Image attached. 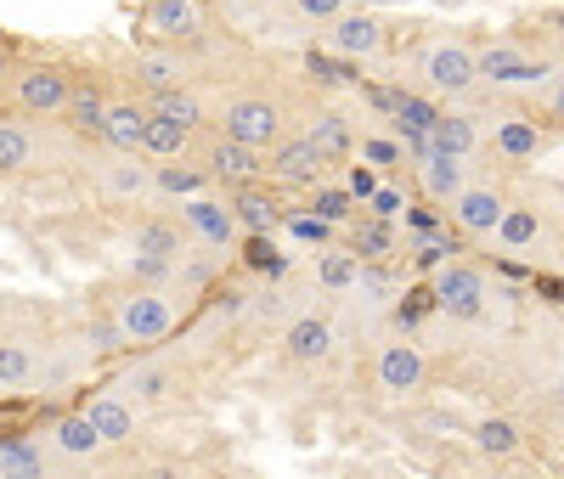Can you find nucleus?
<instances>
[{
  "label": "nucleus",
  "mask_w": 564,
  "mask_h": 479,
  "mask_svg": "<svg viewBox=\"0 0 564 479\" xmlns=\"http://www.w3.org/2000/svg\"><path fill=\"white\" fill-rule=\"evenodd\" d=\"M417 85L435 102H468L480 90V45H468L457 34H441L417 52Z\"/></svg>",
  "instance_id": "nucleus-1"
},
{
  "label": "nucleus",
  "mask_w": 564,
  "mask_h": 479,
  "mask_svg": "<svg viewBox=\"0 0 564 479\" xmlns=\"http://www.w3.org/2000/svg\"><path fill=\"white\" fill-rule=\"evenodd\" d=\"M186 300L175 287H130L124 300H113V322L124 333V345H164L181 327Z\"/></svg>",
  "instance_id": "nucleus-2"
},
{
  "label": "nucleus",
  "mask_w": 564,
  "mask_h": 479,
  "mask_svg": "<svg viewBox=\"0 0 564 479\" xmlns=\"http://www.w3.org/2000/svg\"><path fill=\"white\" fill-rule=\"evenodd\" d=\"M220 135L271 159L294 130H289V108L276 96H231V102H220Z\"/></svg>",
  "instance_id": "nucleus-3"
},
{
  "label": "nucleus",
  "mask_w": 564,
  "mask_h": 479,
  "mask_svg": "<svg viewBox=\"0 0 564 479\" xmlns=\"http://www.w3.org/2000/svg\"><path fill=\"white\" fill-rule=\"evenodd\" d=\"M68 96H74V74L63 63H18V74L7 85V102L23 119H63Z\"/></svg>",
  "instance_id": "nucleus-4"
},
{
  "label": "nucleus",
  "mask_w": 564,
  "mask_h": 479,
  "mask_svg": "<svg viewBox=\"0 0 564 479\" xmlns=\"http://www.w3.org/2000/svg\"><path fill=\"white\" fill-rule=\"evenodd\" d=\"M430 300H435V311L452 316V322H480L486 305H491V276H486L475 260H452V265L435 271Z\"/></svg>",
  "instance_id": "nucleus-5"
},
{
  "label": "nucleus",
  "mask_w": 564,
  "mask_h": 479,
  "mask_svg": "<svg viewBox=\"0 0 564 479\" xmlns=\"http://www.w3.org/2000/svg\"><path fill=\"white\" fill-rule=\"evenodd\" d=\"M423 378H430V356H423V345L412 339V333H390V339H379V350H372V383H379L384 395H412L423 390Z\"/></svg>",
  "instance_id": "nucleus-6"
},
{
  "label": "nucleus",
  "mask_w": 564,
  "mask_h": 479,
  "mask_svg": "<svg viewBox=\"0 0 564 479\" xmlns=\"http://www.w3.org/2000/svg\"><path fill=\"white\" fill-rule=\"evenodd\" d=\"M547 79H553V68L531 52V45H520V40L480 45V85H491V90H525V85H547Z\"/></svg>",
  "instance_id": "nucleus-7"
},
{
  "label": "nucleus",
  "mask_w": 564,
  "mask_h": 479,
  "mask_svg": "<svg viewBox=\"0 0 564 479\" xmlns=\"http://www.w3.org/2000/svg\"><path fill=\"white\" fill-rule=\"evenodd\" d=\"M508 192L497 186V181H468V192L446 209V226H457V237H468V243H491L497 237V226H502V215H508Z\"/></svg>",
  "instance_id": "nucleus-8"
},
{
  "label": "nucleus",
  "mask_w": 564,
  "mask_h": 479,
  "mask_svg": "<svg viewBox=\"0 0 564 479\" xmlns=\"http://www.w3.org/2000/svg\"><path fill=\"white\" fill-rule=\"evenodd\" d=\"M322 45L345 63H372V57H384V45H390V23L379 12H345L322 29Z\"/></svg>",
  "instance_id": "nucleus-9"
},
{
  "label": "nucleus",
  "mask_w": 564,
  "mask_h": 479,
  "mask_svg": "<svg viewBox=\"0 0 564 479\" xmlns=\"http://www.w3.org/2000/svg\"><path fill=\"white\" fill-rule=\"evenodd\" d=\"M491 243H497L508 260H547V249H553V220H547L542 204H508V215H502V226H497Z\"/></svg>",
  "instance_id": "nucleus-10"
},
{
  "label": "nucleus",
  "mask_w": 564,
  "mask_h": 479,
  "mask_svg": "<svg viewBox=\"0 0 564 479\" xmlns=\"http://www.w3.org/2000/svg\"><path fill=\"white\" fill-rule=\"evenodd\" d=\"M135 29L148 45H193L204 34V7L198 0H148L135 12Z\"/></svg>",
  "instance_id": "nucleus-11"
},
{
  "label": "nucleus",
  "mask_w": 564,
  "mask_h": 479,
  "mask_svg": "<svg viewBox=\"0 0 564 479\" xmlns=\"http://www.w3.org/2000/svg\"><path fill=\"white\" fill-rule=\"evenodd\" d=\"M153 170H159V164H148L141 153H135V159H130V153H108L90 181H97V192H102L108 204H153V198H159Z\"/></svg>",
  "instance_id": "nucleus-12"
},
{
  "label": "nucleus",
  "mask_w": 564,
  "mask_h": 479,
  "mask_svg": "<svg viewBox=\"0 0 564 479\" xmlns=\"http://www.w3.org/2000/svg\"><path fill=\"white\" fill-rule=\"evenodd\" d=\"M181 226H186L193 243L220 249V254H231V249L243 243V226H238V215H231V198H209V192L181 204Z\"/></svg>",
  "instance_id": "nucleus-13"
},
{
  "label": "nucleus",
  "mask_w": 564,
  "mask_h": 479,
  "mask_svg": "<svg viewBox=\"0 0 564 479\" xmlns=\"http://www.w3.org/2000/svg\"><path fill=\"white\" fill-rule=\"evenodd\" d=\"M282 356H289L294 367H322L339 356V322L327 311H305L300 322L282 327Z\"/></svg>",
  "instance_id": "nucleus-14"
},
{
  "label": "nucleus",
  "mask_w": 564,
  "mask_h": 479,
  "mask_svg": "<svg viewBox=\"0 0 564 479\" xmlns=\"http://www.w3.org/2000/svg\"><path fill=\"white\" fill-rule=\"evenodd\" d=\"M327 170H334V159H327L316 141H305V135H289L282 148L265 159V181H276V186H305V192H316L322 181H327Z\"/></svg>",
  "instance_id": "nucleus-15"
},
{
  "label": "nucleus",
  "mask_w": 564,
  "mask_h": 479,
  "mask_svg": "<svg viewBox=\"0 0 564 479\" xmlns=\"http://www.w3.org/2000/svg\"><path fill=\"white\" fill-rule=\"evenodd\" d=\"M547 148H553V130H542L536 119H520V113H497L491 119V141H486L491 159H502V164H536Z\"/></svg>",
  "instance_id": "nucleus-16"
},
{
  "label": "nucleus",
  "mask_w": 564,
  "mask_h": 479,
  "mask_svg": "<svg viewBox=\"0 0 564 479\" xmlns=\"http://www.w3.org/2000/svg\"><path fill=\"white\" fill-rule=\"evenodd\" d=\"M79 412H85L90 428L102 435V446H130V440L141 435V406H135L124 390H113V383H102L97 395H85Z\"/></svg>",
  "instance_id": "nucleus-17"
},
{
  "label": "nucleus",
  "mask_w": 564,
  "mask_h": 479,
  "mask_svg": "<svg viewBox=\"0 0 564 479\" xmlns=\"http://www.w3.org/2000/svg\"><path fill=\"white\" fill-rule=\"evenodd\" d=\"M468 181H475V164H468V159H452V153H430V159L412 164L417 198H423V204H441V209H452V204L463 198Z\"/></svg>",
  "instance_id": "nucleus-18"
},
{
  "label": "nucleus",
  "mask_w": 564,
  "mask_h": 479,
  "mask_svg": "<svg viewBox=\"0 0 564 479\" xmlns=\"http://www.w3.org/2000/svg\"><path fill=\"white\" fill-rule=\"evenodd\" d=\"M204 170H209V181H215V186L243 192V186H260V181H265V153L243 148V141L215 135L209 148H204Z\"/></svg>",
  "instance_id": "nucleus-19"
},
{
  "label": "nucleus",
  "mask_w": 564,
  "mask_h": 479,
  "mask_svg": "<svg viewBox=\"0 0 564 479\" xmlns=\"http://www.w3.org/2000/svg\"><path fill=\"white\" fill-rule=\"evenodd\" d=\"M113 390H124L135 406H164V401L181 395V372H175L164 356H141V361H130V367L113 378Z\"/></svg>",
  "instance_id": "nucleus-20"
},
{
  "label": "nucleus",
  "mask_w": 564,
  "mask_h": 479,
  "mask_svg": "<svg viewBox=\"0 0 564 479\" xmlns=\"http://www.w3.org/2000/svg\"><path fill=\"white\" fill-rule=\"evenodd\" d=\"M130 74L148 96H164V90H181L186 79H193V63H186L181 45H135Z\"/></svg>",
  "instance_id": "nucleus-21"
},
{
  "label": "nucleus",
  "mask_w": 564,
  "mask_h": 479,
  "mask_svg": "<svg viewBox=\"0 0 564 479\" xmlns=\"http://www.w3.org/2000/svg\"><path fill=\"white\" fill-rule=\"evenodd\" d=\"M435 153H452V159H486V141H491V119L486 113H468V108H446L441 124H435Z\"/></svg>",
  "instance_id": "nucleus-22"
},
{
  "label": "nucleus",
  "mask_w": 564,
  "mask_h": 479,
  "mask_svg": "<svg viewBox=\"0 0 564 479\" xmlns=\"http://www.w3.org/2000/svg\"><path fill=\"white\" fill-rule=\"evenodd\" d=\"M148 124H153V108L148 96H113L108 108V124H102V148L108 153H141V141H148Z\"/></svg>",
  "instance_id": "nucleus-23"
},
{
  "label": "nucleus",
  "mask_w": 564,
  "mask_h": 479,
  "mask_svg": "<svg viewBox=\"0 0 564 479\" xmlns=\"http://www.w3.org/2000/svg\"><path fill=\"white\" fill-rule=\"evenodd\" d=\"M45 446H52L57 457H68V462H90V457H102L108 446H102V435L90 428V417L74 406V412H57L52 423H45Z\"/></svg>",
  "instance_id": "nucleus-24"
},
{
  "label": "nucleus",
  "mask_w": 564,
  "mask_h": 479,
  "mask_svg": "<svg viewBox=\"0 0 564 479\" xmlns=\"http://www.w3.org/2000/svg\"><path fill=\"white\" fill-rule=\"evenodd\" d=\"M130 249H135V260H164V265H175V260L186 254V226L170 220V215H141V220L130 226Z\"/></svg>",
  "instance_id": "nucleus-25"
},
{
  "label": "nucleus",
  "mask_w": 564,
  "mask_h": 479,
  "mask_svg": "<svg viewBox=\"0 0 564 479\" xmlns=\"http://www.w3.org/2000/svg\"><path fill=\"white\" fill-rule=\"evenodd\" d=\"M468 440H475V451H480V457H491V462H513V457L525 451V428L513 423L508 412H486V417H475Z\"/></svg>",
  "instance_id": "nucleus-26"
},
{
  "label": "nucleus",
  "mask_w": 564,
  "mask_h": 479,
  "mask_svg": "<svg viewBox=\"0 0 564 479\" xmlns=\"http://www.w3.org/2000/svg\"><path fill=\"white\" fill-rule=\"evenodd\" d=\"M226 198H231V215H238L243 237H271V231L282 226V204H276L271 181H260V186H243V192H226Z\"/></svg>",
  "instance_id": "nucleus-27"
},
{
  "label": "nucleus",
  "mask_w": 564,
  "mask_h": 479,
  "mask_svg": "<svg viewBox=\"0 0 564 479\" xmlns=\"http://www.w3.org/2000/svg\"><path fill=\"white\" fill-rule=\"evenodd\" d=\"M401 300H406V276L395 271V260H384V265H367V260H361L356 305H361V311H401Z\"/></svg>",
  "instance_id": "nucleus-28"
},
{
  "label": "nucleus",
  "mask_w": 564,
  "mask_h": 479,
  "mask_svg": "<svg viewBox=\"0 0 564 479\" xmlns=\"http://www.w3.org/2000/svg\"><path fill=\"white\" fill-rule=\"evenodd\" d=\"M305 141H316V148L334 159V164H345V159H356V148H361V135H356V124L339 113V108H322L305 130H300Z\"/></svg>",
  "instance_id": "nucleus-29"
},
{
  "label": "nucleus",
  "mask_w": 564,
  "mask_h": 479,
  "mask_svg": "<svg viewBox=\"0 0 564 479\" xmlns=\"http://www.w3.org/2000/svg\"><path fill=\"white\" fill-rule=\"evenodd\" d=\"M45 159V141L34 124L23 119H0V175H18V170H34Z\"/></svg>",
  "instance_id": "nucleus-30"
},
{
  "label": "nucleus",
  "mask_w": 564,
  "mask_h": 479,
  "mask_svg": "<svg viewBox=\"0 0 564 479\" xmlns=\"http://www.w3.org/2000/svg\"><path fill=\"white\" fill-rule=\"evenodd\" d=\"M311 282L322 287V294H334V300H350L356 282H361V254H350V249H322Z\"/></svg>",
  "instance_id": "nucleus-31"
},
{
  "label": "nucleus",
  "mask_w": 564,
  "mask_h": 479,
  "mask_svg": "<svg viewBox=\"0 0 564 479\" xmlns=\"http://www.w3.org/2000/svg\"><path fill=\"white\" fill-rule=\"evenodd\" d=\"M108 108H113V96H102L97 85H85V79H74V96H68V130H79V135H97L102 141V124H108Z\"/></svg>",
  "instance_id": "nucleus-32"
},
{
  "label": "nucleus",
  "mask_w": 564,
  "mask_h": 479,
  "mask_svg": "<svg viewBox=\"0 0 564 479\" xmlns=\"http://www.w3.org/2000/svg\"><path fill=\"white\" fill-rule=\"evenodd\" d=\"M311 305H305V294L300 287H289V282H271L265 294H254V311H249V322H260V327H289V322H300Z\"/></svg>",
  "instance_id": "nucleus-33"
},
{
  "label": "nucleus",
  "mask_w": 564,
  "mask_h": 479,
  "mask_svg": "<svg viewBox=\"0 0 564 479\" xmlns=\"http://www.w3.org/2000/svg\"><path fill=\"white\" fill-rule=\"evenodd\" d=\"M40 383V350L29 339H0V390H29Z\"/></svg>",
  "instance_id": "nucleus-34"
},
{
  "label": "nucleus",
  "mask_w": 564,
  "mask_h": 479,
  "mask_svg": "<svg viewBox=\"0 0 564 479\" xmlns=\"http://www.w3.org/2000/svg\"><path fill=\"white\" fill-rule=\"evenodd\" d=\"M153 181H159V198L186 204V198H204L209 170H204V164H186V159H175V164H159V170H153Z\"/></svg>",
  "instance_id": "nucleus-35"
},
{
  "label": "nucleus",
  "mask_w": 564,
  "mask_h": 479,
  "mask_svg": "<svg viewBox=\"0 0 564 479\" xmlns=\"http://www.w3.org/2000/svg\"><path fill=\"white\" fill-rule=\"evenodd\" d=\"M350 254H361L367 265H384V260H395V226L390 220H356L350 226Z\"/></svg>",
  "instance_id": "nucleus-36"
},
{
  "label": "nucleus",
  "mask_w": 564,
  "mask_h": 479,
  "mask_svg": "<svg viewBox=\"0 0 564 479\" xmlns=\"http://www.w3.org/2000/svg\"><path fill=\"white\" fill-rule=\"evenodd\" d=\"M186 148H193V130L175 124V119H153V124H148V141H141V159L175 164V159H186Z\"/></svg>",
  "instance_id": "nucleus-37"
},
{
  "label": "nucleus",
  "mask_w": 564,
  "mask_h": 479,
  "mask_svg": "<svg viewBox=\"0 0 564 479\" xmlns=\"http://www.w3.org/2000/svg\"><path fill=\"white\" fill-rule=\"evenodd\" d=\"M356 209H361V204L350 198V186H345V181H322V186L311 192V215L327 220V226H350Z\"/></svg>",
  "instance_id": "nucleus-38"
},
{
  "label": "nucleus",
  "mask_w": 564,
  "mask_h": 479,
  "mask_svg": "<svg viewBox=\"0 0 564 479\" xmlns=\"http://www.w3.org/2000/svg\"><path fill=\"white\" fill-rule=\"evenodd\" d=\"M0 479H52V462H45L40 446L12 440V446H0Z\"/></svg>",
  "instance_id": "nucleus-39"
},
{
  "label": "nucleus",
  "mask_w": 564,
  "mask_h": 479,
  "mask_svg": "<svg viewBox=\"0 0 564 479\" xmlns=\"http://www.w3.org/2000/svg\"><path fill=\"white\" fill-rule=\"evenodd\" d=\"M148 108H153V119H175V124H186V130H198L204 124V102L193 90H164V96H148Z\"/></svg>",
  "instance_id": "nucleus-40"
},
{
  "label": "nucleus",
  "mask_w": 564,
  "mask_h": 479,
  "mask_svg": "<svg viewBox=\"0 0 564 479\" xmlns=\"http://www.w3.org/2000/svg\"><path fill=\"white\" fill-rule=\"evenodd\" d=\"M243 265L260 271V276H271V282H289V271H294V260L282 254L271 237H243Z\"/></svg>",
  "instance_id": "nucleus-41"
},
{
  "label": "nucleus",
  "mask_w": 564,
  "mask_h": 479,
  "mask_svg": "<svg viewBox=\"0 0 564 479\" xmlns=\"http://www.w3.org/2000/svg\"><path fill=\"white\" fill-rule=\"evenodd\" d=\"M356 159L367 164V170H379V175H390V170H401V164H412L406 159V148H401V135L390 130V135H361V148H356Z\"/></svg>",
  "instance_id": "nucleus-42"
},
{
  "label": "nucleus",
  "mask_w": 564,
  "mask_h": 479,
  "mask_svg": "<svg viewBox=\"0 0 564 479\" xmlns=\"http://www.w3.org/2000/svg\"><path fill=\"white\" fill-rule=\"evenodd\" d=\"M289 12H294L300 23H316V29H327L334 18H345L350 7H345V0H289Z\"/></svg>",
  "instance_id": "nucleus-43"
},
{
  "label": "nucleus",
  "mask_w": 564,
  "mask_h": 479,
  "mask_svg": "<svg viewBox=\"0 0 564 479\" xmlns=\"http://www.w3.org/2000/svg\"><path fill=\"white\" fill-rule=\"evenodd\" d=\"M345 186H350V198H356V204H372V198H379V170L345 164Z\"/></svg>",
  "instance_id": "nucleus-44"
},
{
  "label": "nucleus",
  "mask_w": 564,
  "mask_h": 479,
  "mask_svg": "<svg viewBox=\"0 0 564 479\" xmlns=\"http://www.w3.org/2000/svg\"><path fill=\"white\" fill-rule=\"evenodd\" d=\"M85 345H90V350H97V356H113V350H130V345H124V333H119V322H113V316H108L102 327H90V333H85Z\"/></svg>",
  "instance_id": "nucleus-45"
},
{
  "label": "nucleus",
  "mask_w": 564,
  "mask_h": 479,
  "mask_svg": "<svg viewBox=\"0 0 564 479\" xmlns=\"http://www.w3.org/2000/svg\"><path fill=\"white\" fill-rule=\"evenodd\" d=\"M542 108H547V119L564 130V68H558V74L542 85Z\"/></svg>",
  "instance_id": "nucleus-46"
},
{
  "label": "nucleus",
  "mask_w": 564,
  "mask_h": 479,
  "mask_svg": "<svg viewBox=\"0 0 564 479\" xmlns=\"http://www.w3.org/2000/svg\"><path fill=\"white\" fill-rule=\"evenodd\" d=\"M367 209H372V220H395L401 215V192L395 186H379V198H372Z\"/></svg>",
  "instance_id": "nucleus-47"
},
{
  "label": "nucleus",
  "mask_w": 564,
  "mask_h": 479,
  "mask_svg": "<svg viewBox=\"0 0 564 479\" xmlns=\"http://www.w3.org/2000/svg\"><path fill=\"white\" fill-rule=\"evenodd\" d=\"M18 74V57H12V40H0V85H12Z\"/></svg>",
  "instance_id": "nucleus-48"
},
{
  "label": "nucleus",
  "mask_w": 564,
  "mask_h": 479,
  "mask_svg": "<svg viewBox=\"0 0 564 479\" xmlns=\"http://www.w3.org/2000/svg\"><path fill=\"white\" fill-rule=\"evenodd\" d=\"M553 406H558V412H564V372H558V378H553Z\"/></svg>",
  "instance_id": "nucleus-49"
},
{
  "label": "nucleus",
  "mask_w": 564,
  "mask_h": 479,
  "mask_svg": "<svg viewBox=\"0 0 564 479\" xmlns=\"http://www.w3.org/2000/svg\"><path fill=\"white\" fill-rule=\"evenodd\" d=\"M135 7H148V0H135Z\"/></svg>",
  "instance_id": "nucleus-50"
}]
</instances>
